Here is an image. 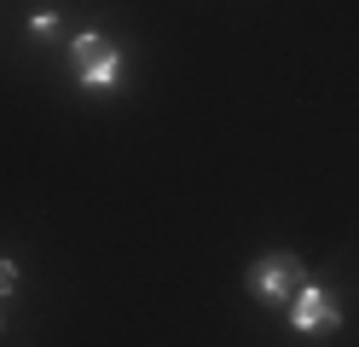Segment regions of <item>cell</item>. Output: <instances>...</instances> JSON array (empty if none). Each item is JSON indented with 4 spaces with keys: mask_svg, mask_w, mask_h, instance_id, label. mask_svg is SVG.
I'll return each instance as SVG.
<instances>
[{
    "mask_svg": "<svg viewBox=\"0 0 359 347\" xmlns=\"http://www.w3.org/2000/svg\"><path fill=\"white\" fill-rule=\"evenodd\" d=\"M70 58H76V69H81V87H93V93H110V87L122 81V46L104 41L99 29H81V35L70 41Z\"/></svg>",
    "mask_w": 359,
    "mask_h": 347,
    "instance_id": "obj_1",
    "label": "cell"
},
{
    "mask_svg": "<svg viewBox=\"0 0 359 347\" xmlns=\"http://www.w3.org/2000/svg\"><path fill=\"white\" fill-rule=\"evenodd\" d=\"M302 278H307V272H302V254H290V249L261 254V261L250 266V295L266 301V307H278V301H296Z\"/></svg>",
    "mask_w": 359,
    "mask_h": 347,
    "instance_id": "obj_2",
    "label": "cell"
},
{
    "mask_svg": "<svg viewBox=\"0 0 359 347\" xmlns=\"http://www.w3.org/2000/svg\"><path fill=\"white\" fill-rule=\"evenodd\" d=\"M290 330H302V336H336V330H342V301H336L325 284H302L296 301H290Z\"/></svg>",
    "mask_w": 359,
    "mask_h": 347,
    "instance_id": "obj_3",
    "label": "cell"
},
{
    "mask_svg": "<svg viewBox=\"0 0 359 347\" xmlns=\"http://www.w3.org/2000/svg\"><path fill=\"white\" fill-rule=\"evenodd\" d=\"M47 29H58V18H53V12H35V18H29V35H47Z\"/></svg>",
    "mask_w": 359,
    "mask_h": 347,
    "instance_id": "obj_4",
    "label": "cell"
},
{
    "mask_svg": "<svg viewBox=\"0 0 359 347\" xmlns=\"http://www.w3.org/2000/svg\"><path fill=\"white\" fill-rule=\"evenodd\" d=\"M12 290H18V266L0 261V295H12Z\"/></svg>",
    "mask_w": 359,
    "mask_h": 347,
    "instance_id": "obj_5",
    "label": "cell"
}]
</instances>
